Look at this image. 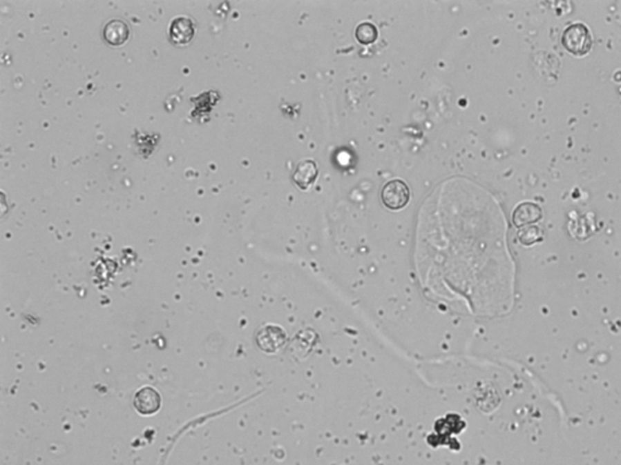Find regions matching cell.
Returning <instances> with one entry per match:
<instances>
[{"instance_id": "cell-10", "label": "cell", "mask_w": 621, "mask_h": 465, "mask_svg": "<svg viewBox=\"0 0 621 465\" xmlns=\"http://www.w3.org/2000/svg\"><path fill=\"white\" fill-rule=\"evenodd\" d=\"M542 238H544V234H542V229L534 224L521 228L518 232L519 243L526 246H531V245L539 243V241H542Z\"/></svg>"}, {"instance_id": "cell-1", "label": "cell", "mask_w": 621, "mask_h": 465, "mask_svg": "<svg viewBox=\"0 0 621 465\" xmlns=\"http://www.w3.org/2000/svg\"><path fill=\"white\" fill-rule=\"evenodd\" d=\"M592 44L591 32L582 23L568 26L562 34V45L568 52L575 56L589 54L591 51Z\"/></svg>"}, {"instance_id": "cell-5", "label": "cell", "mask_w": 621, "mask_h": 465, "mask_svg": "<svg viewBox=\"0 0 621 465\" xmlns=\"http://www.w3.org/2000/svg\"><path fill=\"white\" fill-rule=\"evenodd\" d=\"M195 33L193 21L189 17H176L170 25L169 35L171 41L176 45L189 44Z\"/></svg>"}, {"instance_id": "cell-7", "label": "cell", "mask_w": 621, "mask_h": 465, "mask_svg": "<svg viewBox=\"0 0 621 465\" xmlns=\"http://www.w3.org/2000/svg\"><path fill=\"white\" fill-rule=\"evenodd\" d=\"M318 177V166L314 160H303L298 164L293 175L294 182L298 188L307 190Z\"/></svg>"}, {"instance_id": "cell-8", "label": "cell", "mask_w": 621, "mask_h": 465, "mask_svg": "<svg viewBox=\"0 0 621 465\" xmlns=\"http://www.w3.org/2000/svg\"><path fill=\"white\" fill-rule=\"evenodd\" d=\"M130 28L123 20H111L104 28V38L108 44L120 46L128 41Z\"/></svg>"}, {"instance_id": "cell-9", "label": "cell", "mask_w": 621, "mask_h": 465, "mask_svg": "<svg viewBox=\"0 0 621 465\" xmlns=\"http://www.w3.org/2000/svg\"><path fill=\"white\" fill-rule=\"evenodd\" d=\"M354 35L358 43L362 45L373 44L378 39V28L370 22H363L357 26Z\"/></svg>"}, {"instance_id": "cell-4", "label": "cell", "mask_w": 621, "mask_h": 465, "mask_svg": "<svg viewBox=\"0 0 621 465\" xmlns=\"http://www.w3.org/2000/svg\"><path fill=\"white\" fill-rule=\"evenodd\" d=\"M256 341L261 350L266 353H276L285 344L287 335L283 328L276 325H267L258 331Z\"/></svg>"}, {"instance_id": "cell-2", "label": "cell", "mask_w": 621, "mask_h": 465, "mask_svg": "<svg viewBox=\"0 0 621 465\" xmlns=\"http://www.w3.org/2000/svg\"><path fill=\"white\" fill-rule=\"evenodd\" d=\"M410 200V189L402 179H392L381 189V201L386 208L398 211L407 206Z\"/></svg>"}, {"instance_id": "cell-3", "label": "cell", "mask_w": 621, "mask_h": 465, "mask_svg": "<svg viewBox=\"0 0 621 465\" xmlns=\"http://www.w3.org/2000/svg\"><path fill=\"white\" fill-rule=\"evenodd\" d=\"M162 405L160 393L152 386L141 388L134 396V407L142 416H152L160 411Z\"/></svg>"}, {"instance_id": "cell-6", "label": "cell", "mask_w": 621, "mask_h": 465, "mask_svg": "<svg viewBox=\"0 0 621 465\" xmlns=\"http://www.w3.org/2000/svg\"><path fill=\"white\" fill-rule=\"evenodd\" d=\"M542 218V210L533 203L519 204L512 213V222L518 228L533 226Z\"/></svg>"}]
</instances>
